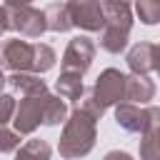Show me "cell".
Returning a JSON list of instances; mask_svg holds the SVG:
<instances>
[{
  "mask_svg": "<svg viewBox=\"0 0 160 160\" xmlns=\"http://www.w3.org/2000/svg\"><path fill=\"white\" fill-rule=\"evenodd\" d=\"M98 140V120L85 115L82 110L72 108V112L65 118L60 140H58V152L65 160H78L85 158Z\"/></svg>",
  "mask_w": 160,
  "mask_h": 160,
  "instance_id": "6da1fadb",
  "label": "cell"
},
{
  "mask_svg": "<svg viewBox=\"0 0 160 160\" xmlns=\"http://www.w3.org/2000/svg\"><path fill=\"white\" fill-rule=\"evenodd\" d=\"M132 30V10L128 2H105L102 5V30L100 48L105 52H122Z\"/></svg>",
  "mask_w": 160,
  "mask_h": 160,
  "instance_id": "7a4b0ae2",
  "label": "cell"
},
{
  "mask_svg": "<svg viewBox=\"0 0 160 160\" xmlns=\"http://www.w3.org/2000/svg\"><path fill=\"white\" fill-rule=\"evenodd\" d=\"M115 120L125 132L142 135L150 128L160 125V108L155 105H132V102H120L115 105Z\"/></svg>",
  "mask_w": 160,
  "mask_h": 160,
  "instance_id": "3957f363",
  "label": "cell"
},
{
  "mask_svg": "<svg viewBox=\"0 0 160 160\" xmlns=\"http://www.w3.org/2000/svg\"><path fill=\"white\" fill-rule=\"evenodd\" d=\"M45 95H30L22 98L20 102H15V112H12V122H15V132L20 135H32L40 125H42V108H45Z\"/></svg>",
  "mask_w": 160,
  "mask_h": 160,
  "instance_id": "277c9868",
  "label": "cell"
},
{
  "mask_svg": "<svg viewBox=\"0 0 160 160\" xmlns=\"http://www.w3.org/2000/svg\"><path fill=\"white\" fill-rule=\"evenodd\" d=\"M122 88H125V72H120L118 68H105L95 85H92V98L108 110L110 105H120L122 102Z\"/></svg>",
  "mask_w": 160,
  "mask_h": 160,
  "instance_id": "5b68a950",
  "label": "cell"
},
{
  "mask_svg": "<svg viewBox=\"0 0 160 160\" xmlns=\"http://www.w3.org/2000/svg\"><path fill=\"white\" fill-rule=\"evenodd\" d=\"M95 60V42L88 38V35H78L68 42L65 52H62V70H70V72H78V75H85L90 70Z\"/></svg>",
  "mask_w": 160,
  "mask_h": 160,
  "instance_id": "8992f818",
  "label": "cell"
},
{
  "mask_svg": "<svg viewBox=\"0 0 160 160\" xmlns=\"http://www.w3.org/2000/svg\"><path fill=\"white\" fill-rule=\"evenodd\" d=\"M8 10V22L10 30L20 32V38H40L48 28H45V15L42 10L25 5V8H5Z\"/></svg>",
  "mask_w": 160,
  "mask_h": 160,
  "instance_id": "52a82bcc",
  "label": "cell"
},
{
  "mask_svg": "<svg viewBox=\"0 0 160 160\" xmlns=\"http://www.w3.org/2000/svg\"><path fill=\"white\" fill-rule=\"evenodd\" d=\"M65 5H68L72 28H80L85 32L102 30V2L100 0H68Z\"/></svg>",
  "mask_w": 160,
  "mask_h": 160,
  "instance_id": "ba28073f",
  "label": "cell"
},
{
  "mask_svg": "<svg viewBox=\"0 0 160 160\" xmlns=\"http://www.w3.org/2000/svg\"><path fill=\"white\" fill-rule=\"evenodd\" d=\"M32 65V42L12 38L0 45V68H8L10 72H30Z\"/></svg>",
  "mask_w": 160,
  "mask_h": 160,
  "instance_id": "9c48e42d",
  "label": "cell"
},
{
  "mask_svg": "<svg viewBox=\"0 0 160 160\" xmlns=\"http://www.w3.org/2000/svg\"><path fill=\"white\" fill-rule=\"evenodd\" d=\"M132 75H150L160 68V48L155 42H135L125 55Z\"/></svg>",
  "mask_w": 160,
  "mask_h": 160,
  "instance_id": "30bf717a",
  "label": "cell"
},
{
  "mask_svg": "<svg viewBox=\"0 0 160 160\" xmlns=\"http://www.w3.org/2000/svg\"><path fill=\"white\" fill-rule=\"evenodd\" d=\"M155 98V82L148 75H125V88H122V102L132 105H148Z\"/></svg>",
  "mask_w": 160,
  "mask_h": 160,
  "instance_id": "8fae6325",
  "label": "cell"
},
{
  "mask_svg": "<svg viewBox=\"0 0 160 160\" xmlns=\"http://www.w3.org/2000/svg\"><path fill=\"white\" fill-rule=\"evenodd\" d=\"M5 82H10L25 98H30V95H45L48 92V82L40 75H35V72H12L10 78H5Z\"/></svg>",
  "mask_w": 160,
  "mask_h": 160,
  "instance_id": "7c38bea8",
  "label": "cell"
},
{
  "mask_svg": "<svg viewBox=\"0 0 160 160\" xmlns=\"http://www.w3.org/2000/svg\"><path fill=\"white\" fill-rule=\"evenodd\" d=\"M42 15H45V28L52 30V32H68L72 28L70 12H68V5L65 2H50L42 10Z\"/></svg>",
  "mask_w": 160,
  "mask_h": 160,
  "instance_id": "4fadbf2b",
  "label": "cell"
},
{
  "mask_svg": "<svg viewBox=\"0 0 160 160\" xmlns=\"http://www.w3.org/2000/svg\"><path fill=\"white\" fill-rule=\"evenodd\" d=\"M55 90H58V98L72 100V102H75V100L85 92V88H82V75L70 72V70H62L60 78L55 80Z\"/></svg>",
  "mask_w": 160,
  "mask_h": 160,
  "instance_id": "5bb4252c",
  "label": "cell"
},
{
  "mask_svg": "<svg viewBox=\"0 0 160 160\" xmlns=\"http://www.w3.org/2000/svg\"><path fill=\"white\" fill-rule=\"evenodd\" d=\"M50 142L48 140H40V138H32L28 142H22L18 150H15V160H50Z\"/></svg>",
  "mask_w": 160,
  "mask_h": 160,
  "instance_id": "9a60e30c",
  "label": "cell"
},
{
  "mask_svg": "<svg viewBox=\"0 0 160 160\" xmlns=\"http://www.w3.org/2000/svg\"><path fill=\"white\" fill-rule=\"evenodd\" d=\"M55 60H58V55H55V50L48 42H35L32 45V65H30V72L42 75V72H48L55 65Z\"/></svg>",
  "mask_w": 160,
  "mask_h": 160,
  "instance_id": "2e32d148",
  "label": "cell"
},
{
  "mask_svg": "<svg viewBox=\"0 0 160 160\" xmlns=\"http://www.w3.org/2000/svg\"><path fill=\"white\" fill-rule=\"evenodd\" d=\"M65 118H68V105H65V100L48 92L45 108H42V125H50V128H52V125L65 122Z\"/></svg>",
  "mask_w": 160,
  "mask_h": 160,
  "instance_id": "e0dca14e",
  "label": "cell"
},
{
  "mask_svg": "<svg viewBox=\"0 0 160 160\" xmlns=\"http://www.w3.org/2000/svg\"><path fill=\"white\" fill-rule=\"evenodd\" d=\"M140 160H160V128H150L148 132L140 135Z\"/></svg>",
  "mask_w": 160,
  "mask_h": 160,
  "instance_id": "ac0fdd59",
  "label": "cell"
},
{
  "mask_svg": "<svg viewBox=\"0 0 160 160\" xmlns=\"http://www.w3.org/2000/svg\"><path fill=\"white\" fill-rule=\"evenodd\" d=\"M135 12L145 25L160 22V0H135Z\"/></svg>",
  "mask_w": 160,
  "mask_h": 160,
  "instance_id": "d6986e66",
  "label": "cell"
},
{
  "mask_svg": "<svg viewBox=\"0 0 160 160\" xmlns=\"http://www.w3.org/2000/svg\"><path fill=\"white\" fill-rule=\"evenodd\" d=\"M75 108L78 110H82L85 115H90L92 120H100L102 115H105V108L92 98V92H88V95H80L78 100H75Z\"/></svg>",
  "mask_w": 160,
  "mask_h": 160,
  "instance_id": "ffe728a7",
  "label": "cell"
},
{
  "mask_svg": "<svg viewBox=\"0 0 160 160\" xmlns=\"http://www.w3.org/2000/svg\"><path fill=\"white\" fill-rule=\"evenodd\" d=\"M20 148V132L10 130L8 125H0V152H12Z\"/></svg>",
  "mask_w": 160,
  "mask_h": 160,
  "instance_id": "44dd1931",
  "label": "cell"
},
{
  "mask_svg": "<svg viewBox=\"0 0 160 160\" xmlns=\"http://www.w3.org/2000/svg\"><path fill=\"white\" fill-rule=\"evenodd\" d=\"M12 112H15V98L0 92V125H8V120H12Z\"/></svg>",
  "mask_w": 160,
  "mask_h": 160,
  "instance_id": "7402d4cb",
  "label": "cell"
},
{
  "mask_svg": "<svg viewBox=\"0 0 160 160\" xmlns=\"http://www.w3.org/2000/svg\"><path fill=\"white\" fill-rule=\"evenodd\" d=\"M102 160H132V155H130V152H125V150H110Z\"/></svg>",
  "mask_w": 160,
  "mask_h": 160,
  "instance_id": "603a6c76",
  "label": "cell"
},
{
  "mask_svg": "<svg viewBox=\"0 0 160 160\" xmlns=\"http://www.w3.org/2000/svg\"><path fill=\"white\" fill-rule=\"evenodd\" d=\"M5 30H10V22H8V10H5V8H0V35H2Z\"/></svg>",
  "mask_w": 160,
  "mask_h": 160,
  "instance_id": "cb8c5ba5",
  "label": "cell"
},
{
  "mask_svg": "<svg viewBox=\"0 0 160 160\" xmlns=\"http://www.w3.org/2000/svg\"><path fill=\"white\" fill-rule=\"evenodd\" d=\"M30 5V0H5V8H25Z\"/></svg>",
  "mask_w": 160,
  "mask_h": 160,
  "instance_id": "d4e9b609",
  "label": "cell"
},
{
  "mask_svg": "<svg viewBox=\"0 0 160 160\" xmlns=\"http://www.w3.org/2000/svg\"><path fill=\"white\" fill-rule=\"evenodd\" d=\"M2 85H5V72H2V68H0V92H2Z\"/></svg>",
  "mask_w": 160,
  "mask_h": 160,
  "instance_id": "484cf974",
  "label": "cell"
},
{
  "mask_svg": "<svg viewBox=\"0 0 160 160\" xmlns=\"http://www.w3.org/2000/svg\"><path fill=\"white\" fill-rule=\"evenodd\" d=\"M100 2L105 5V2H130V0H100Z\"/></svg>",
  "mask_w": 160,
  "mask_h": 160,
  "instance_id": "4316f807",
  "label": "cell"
}]
</instances>
